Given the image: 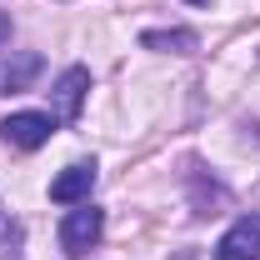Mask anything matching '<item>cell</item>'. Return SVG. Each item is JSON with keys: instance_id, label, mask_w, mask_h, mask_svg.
Masks as SVG:
<instances>
[{"instance_id": "6da1fadb", "label": "cell", "mask_w": 260, "mask_h": 260, "mask_svg": "<svg viewBox=\"0 0 260 260\" xmlns=\"http://www.w3.org/2000/svg\"><path fill=\"white\" fill-rule=\"evenodd\" d=\"M100 230H105V210H95L90 200L70 205L65 220H60V250H65V255H85V250H95V245H100Z\"/></svg>"}, {"instance_id": "7a4b0ae2", "label": "cell", "mask_w": 260, "mask_h": 260, "mask_svg": "<svg viewBox=\"0 0 260 260\" xmlns=\"http://www.w3.org/2000/svg\"><path fill=\"white\" fill-rule=\"evenodd\" d=\"M55 115H45V110H15V115H5L0 120V135H5V145H15V150H40L50 135H55Z\"/></svg>"}, {"instance_id": "3957f363", "label": "cell", "mask_w": 260, "mask_h": 260, "mask_svg": "<svg viewBox=\"0 0 260 260\" xmlns=\"http://www.w3.org/2000/svg\"><path fill=\"white\" fill-rule=\"evenodd\" d=\"M95 180H100L95 160H75V165H65L60 175L50 180V200H55V205H80V200H90Z\"/></svg>"}, {"instance_id": "277c9868", "label": "cell", "mask_w": 260, "mask_h": 260, "mask_svg": "<svg viewBox=\"0 0 260 260\" xmlns=\"http://www.w3.org/2000/svg\"><path fill=\"white\" fill-rule=\"evenodd\" d=\"M85 90H90V70L85 65H70L55 90H50V105H55V120H80V105H85Z\"/></svg>"}, {"instance_id": "5b68a950", "label": "cell", "mask_w": 260, "mask_h": 260, "mask_svg": "<svg viewBox=\"0 0 260 260\" xmlns=\"http://www.w3.org/2000/svg\"><path fill=\"white\" fill-rule=\"evenodd\" d=\"M215 260H260V215H240V220L220 235Z\"/></svg>"}, {"instance_id": "8992f818", "label": "cell", "mask_w": 260, "mask_h": 260, "mask_svg": "<svg viewBox=\"0 0 260 260\" xmlns=\"http://www.w3.org/2000/svg\"><path fill=\"white\" fill-rule=\"evenodd\" d=\"M40 70H45V60H40L35 50H15V55H5V60H0V95H20V90H30Z\"/></svg>"}, {"instance_id": "52a82bcc", "label": "cell", "mask_w": 260, "mask_h": 260, "mask_svg": "<svg viewBox=\"0 0 260 260\" xmlns=\"http://www.w3.org/2000/svg\"><path fill=\"white\" fill-rule=\"evenodd\" d=\"M140 45L145 50H165V55H190L195 45H200V35L195 30H145Z\"/></svg>"}, {"instance_id": "ba28073f", "label": "cell", "mask_w": 260, "mask_h": 260, "mask_svg": "<svg viewBox=\"0 0 260 260\" xmlns=\"http://www.w3.org/2000/svg\"><path fill=\"white\" fill-rule=\"evenodd\" d=\"M10 35H15V25H10V15H5V10H0V50H5V45H10Z\"/></svg>"}, {"instance_id": "9c48e42d", "label": "cell", "mask_w": 260, "mask_h": 260, "mask_svg": "<svg viewBox=\"0 0 260 260\" xmlns=\"http://www.w3.org/2000/svg\"><path fill=\"white\" fill-rule=\"evenodd\" d=\"M190 5H210V0H190Z\"/></svg>"}]
</instances>
